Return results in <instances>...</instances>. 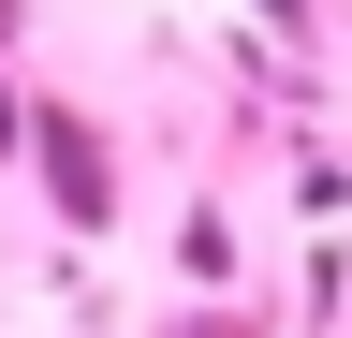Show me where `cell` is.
<instances>
[{
	"label": "cell",
	"mask_w": 352,
	"mask_h": 338,
	"mask_svg": "<svg viewBox=\"0 0 352 338\" xmlns=\"http://www.w3.org/2000/svg\"><path fill=\"white\" fill-rule=\"evenodd\" d=\"M44 147H59V206H74V221H103V162H88V133L59 118V133H44Z\"/></svg>",
	"instance_id": "cell-1"
}]
</instances>
